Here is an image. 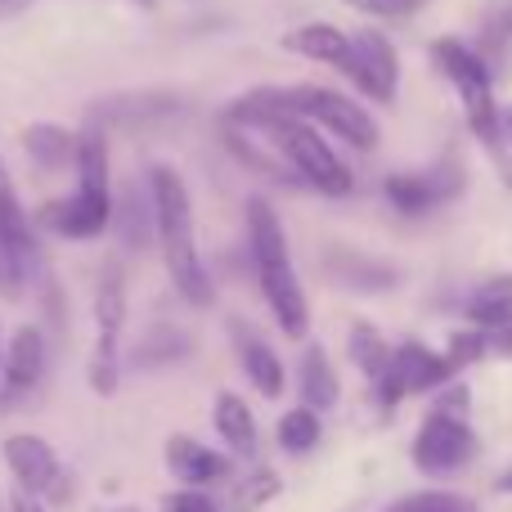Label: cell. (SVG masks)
I'll return each mask as SVG.
<instances>
[{
  "label": "cell",
  "instance_id": "obj_37",
  "mask_svg": "<svg viewBox=\"0 0 512 512\" xmlns=\"http://www.w3.org/2000/svg\"><path fill=\"white\" fill-rule=\"evenodd\" d=\"M499 144H508L512 149V104L499 108Z\"/></svg>",
  "mask_w": 512,
  "mask_h": 512
},
{
  "label": "cell",
  "instance_id": "obj_10",
  "mask_svg": "<svg viewBox=\"0 0 512 512\" xmlns=\"http://www.w3.org/2000/svg\"><path fill=\"white\" fill-rule=\"evenodd\" d=\"M167 472L180 481V486H194V490H216V486H230L234 481V454L216 450V445H203L198 436H167Z\"/></svg>",
  "mask_w": 512,
  "mask_h": 512
},
{
  "label": "cell",
  "instance_id": "obj_8",
  "mask_svg": "<svg viewBox=\"0 0 512 512\" xmlns=\"http://www.w3.org/2000/svg\"><path fill=\"white\" fill-rule=\"evenodd\" d=\"M32 265H36L32 225H27V212L14 194V180H9L5 162H0V292L9 301L23 297L27 279H32Z\"/></svg>",
  "mask_w": 512,
  "mask_h": 512
},
{
  "label": "cell",
  "instance_id": "obj_4",
  "mask_svg": "<svg viewBox=\"0 0 512 512\" xmlns=\"http://www.w3.org/2000/svg\"><path fill=\"white\" fill-rule=\"evenodd\" d=\"M0 459H5L9 477H14V486L32 490L36 499H41L50 512L68 508L72 495H77V486H72V472L63 468L59 450H54L45 436L36 432H14L5 436V445H0Z\"/></svg>",
  "mask_w": 512,
  "mask_h": 512
},
{
  "label": "cell",
  "instance_id": "obj_19",
  "mask_svg": "<svg viewBox=\"0 0 512 512\" xmlns=\"http://www.w3.org/2000/svg\"><path fill=\"white\" fill-rule=\"evenodd\" d=\"M283 50L301 54V59L346 68V59H351V32H342V27H333V23H301L283 36Z\"/></svg>",
  "mask_w": 512,
  "mask_h": 512
},
{
  "label": "cell",
  "instance_id": "obj_2",
  "mask_svg": "<svg viewBox=\"0 0 512 512\" xmlns=\"http://www.w3.org/2000/svg\"><path fill=\"white\" fill-rule=\"evenodd\" d=\"M270 144L288 158V167L297 171V180L301 185H310V189H319V194H328V198H342V194H351V171H346V162L333 153V144L319 135V126H310L306 117H288V122H279V126H270Z\"/></svg>",
  "mask_w": 512,
  "mask_h": 512
},
{
  "label": "cell",
  "instance_id": "obj_18",
  "mask_svg": "<svg viewBox=\"0 0 512 512\" xmlns=\"http://www.w3.org/2000/svg\"><path fill=\"white\" fill-rule=\"evenodd\" d=\"M297 391H301V405L315 409V414H324V409H333L337 400H342V382H337V369H333V360H328L324 346L310 342L306 351H301Z\"/></svg>",
  "mask_w": 512,
  "mask_h": 512
},
{
  "label": "cell",
  "instance_id": "obj_6",
  "mask_svg": "<svg viewBox=\"0 0 512 512\" xmlns=\"http://www.w3.org/2000/svg\"><path fill=\"white\" fill-rule=\"evenodd\" d=\"M454 382V369L441 351H432L427 342H400L391 351V369L373 382L382 409H396L405 396H427Z\"/></svg>",
  "mask_w": 512,
  "mask_h": 512
},
{
  "label": "cell",
  "instance_id": "obj_22",
  "mask_svg": "<svg viewBox=\"0 0 512 512\" xmlns=\"http://www.w3.org/2000/svg\"><path fill=\"white\" fill-rule=\"evenodd\" d=\"M122 328H126V274L117 261H108L95 283V337H117L122 342Z\"/></svg>",
  "mask_w": 512,
  "mask_h": 512
},
{
  "label": "cell",
  "instance_id": "obj_44",
  "mask_svg": "<svg viewBox=\"0 0 512 512\" xmlns=\"http://www.w3.org/2000/svg\"><path fill=\"white\" fill-rule=\"evenodd\" d=\"M140 5H144V9H153V5H158V0H140Z\"/></svg>",
  "mask_w": 512,
  "mask_h": 512
},
{
  "label": "cell",
  "instance_id": "obj_12",
  "mask_svg": "<svg viewBox=\"0 0 512 512\" xmlns=\"http://www.w3.org/2000/svg\"><path fill=\"white\" fill-rule=\"evenodd\" d=\"M45 364H50V351H45L41 328L36 324L14 328V337L5 342V369H0V405L32 396L45 378Z\"/></svg>",
  "mask_w": 512,
  "mask_h": 512
},
{
  "label": "cell",
  "instance_id": "obj_29",
  "mask_svg": "<svg viewBox=\"0 0 512 512\" xmlns=\"http://www.w3.org/2000/svg\"><path fill=\"white\" fill-rule=\"evenodd\" d=\"M86 382L95 396H117L122 387V342L117 337H95V351L86 364Z\"/></svg>",
  "mask_w": 512,
  "mask_h": 512
},
{
  "label": "cell",
  "instance_id": "obj_24",
  "mask_svg": "<svg viewBox=\"0 0 512 512\" xmlns=\"http://www.w3.org/2000/svg\"><path fill=\"white\" fill-rule=\"evenodd\" d=\"M194 355V337L185 328H167L158 324L149 337H140V346L131 351V364L135 369H167L176 360H189Z\"/></svg>",
  "mask_w": 512,
  "mask_h": 512
},
{
  "label": "cell",
  "instance_id": "obj_3",
  "mask_svg": "<svg viewBox=\"0 0 512 512\" xmlns=\"http://www.w3.org/2000/svg\"><path fill=\"white\" fill-rule=\"evenodd\" d=\"M432 59L445 77L454 81L459 90V104H463V117H468L472 135L486 140L490 149H499V104H495V90H490V72H486V59L477 50H468L463 41H436L432 45Z\"/></svg>",
  "mask_w": 512,
  "mask_h": 512
},
{
  "label": "cell",
  "instance_id": "obj_28",
  "mask_svg": "<svg viewBox=\"0 0 512 512\" xmlns=\"http://www.w3.org/2000/svg\"><path fill=\"white\" fill-rule=\"evenodd\" d=\"M283 481L274 468H252L248 477L230 481V499H225V508L230 512H261L270 499H279Z\"/></svg>",
  "mask_w": 512,
  "mask_h": 512
},
{
  "label": "cell",
  "instance_id": "obj_5",
  "mask_svg": "<svg viewBox=\"0 0 512 512\" xmlns=\"http://www.w3.org/2000/svg\"><path fill=\"white\" fill-rule=\"evenodd\" d=\"M481 454V441L472 432L468 418H450V414H427L414 432L409 459L423 477H459L463 468H472V459Z\"/></svg>",
  "mask_w": 512,
  "mask_h": 512
},
{
  "label": "cell",
  "instance_id": "obj_46",
  "mask_svg": "<svg viewBox=\"0 0 512 512\" xmlns=\"http://www.w3.org/2000/svg\"><path fill=\"white\" fill-rule=\"evenodd\" d=\"M387 512H396V508H387Z\"/></svg>",
  "mask_w": 512,
  "mask_h": 512
},
{
  "label": "cell",
  "instance_id": "obj_11",
  "mask_svg": "<svg viewBox=\"0 0 512 512\" xmlns=\"http://www.w3.org/2000/svg\"><path fill=\"white\" fill-rule=\"evenodd\" d=\"M256 283H261V297L270 306L274 324L283 328V337H306L310 333V306L306 292H301V279L292 270V256H279V261H261L256 265Z\"/></svg>",
  "mask_w": 512,
  "mask_h": 512
},
{
  "label": "cell",
  "instance_id": "obj_41",
  "mask_svg": "<svg viewBox=\"0 0 512 512\" xmlns=\"http://www.w3.org/2000/svg\"><path fill=\"white\" fill-rule=\"evenodd\" d=\"M495 490H499V495H512V468H508V472H504V477H499V481H495Z\"/></svg>",
  "mask_w": 512,
  "mask_h": 512
},
{
  "label": "cell",
  "instance_id": "obj_23",
  "mask_svg": "<svg viewBox=\"0 0 512 512\" xmlns=\"http://www.w3.org/2000/svg\"><path fill=\"white\" fill-rule=\"evenodd\" d=\"M113 225L122 234L126 248H149V239H158V212H153V194L144 198L140 189H122V198L113 203Z\"/></svg>",
  "mask_w": 512,
  "mask_h": 512
},
{
  "label": "cell",
  "instance_id": "obj_21",
  "mask_svg": "<svg viewBox=\"0 0 512 512\" xmlns=\"http://www.w3.org/2000/svg\"><path fill=\"white\" fill-rule=\"evenodd\" d=\"M468 324L481 328V333H504V328H512V274L486 279L477 292H472Z\"/></svg>",
  "mask_w": 512,
  "mask_h": 512
},
{
  "label": "cell",
  "instance_id": "obj_31",
  "mask_svg": "<svg viewBox=\"0 0 512 512\" xmlns=\"http://www.w3.org/2000/svg\"><path fill=\"white\" fill-rule=\"evenodd\" d=\"M391 508L396 512H477V499L459 495V490H418V495H405Z\"/></svg>",
  "mask_w": 512,
  "mask_h": 512
},
{
  "label": "cell",
  "instance_id": "obj_15",
  "mask_svg": "<svg viewBox=\"0 0 512 512\" xmlns=\"http://www.w3.org/2000/svg\"><path fill=\"white\" fill-rule=\"evenodd\" d=\"M230 337H234V351H239V364L248 373V382L256 387V396L265 400H279L283 387H288V373H283V360L274 355V346L265 337H256L252 324H243L239 315L230 319Z\"/></svg>",
  "mask_w": 512,
  "mask_h": 512
},
{
  "label": "cell",
  "instance_id": "obj_39",
  "mask_svg": "<svg viewBox=\"0 0 512 512\" xmlns=\"http://www.w3.org/2000/svg\"><path fill=\"white\" fill-rule=\"evenodd\" d=\"M495 346H499V351H504L508 360H512V328H504V333H495Z\"/></svg>",
  "mask_w": 512,
  "mask_h": 512
},
{
  "label": "cell",
  "instance_id": "obj_26",
  "mask_svg": "<svg viewBox=\"0 0 512 512\" xmlns=\"http://www.w3.org/2000/svg\"><path fill=\"white\" fill-rule=\"evenodd\" d=\"M274 441H279L283 454H292V459H306V454L319 450V441H324V423H319L315 409L297 405V409H288V414L274 423Z\"/></svg>",
  "mask_w": 512,
  "mask_h": 512
},
{
  "label": "cell",
  "instance_id": "obj_30",
  "mask_svg": "<svg viewBox=\"0 0 512 512\" xmlns=\"http://www.w3.org/2000/svg\"><path fill=\"white\" fill-rule=\"evenodd\" d=\"M328 270H333L346 288H364V292L396 283V270H387V265H378V261H364V256H351V252H333Z\"/></svg>",
  "mask_w": 512,
  "mask_h": 512
},
{
  "label": "cell",
  "instance_id": "obj_40",
  "mask_svg": "<svg viewBox=\"0 0 512 512\" xmlns=\"http://www.w3.org/2000/svg\"><path fill=\"white\" fill-rule=\"evenodd\" d=\"M495 27H499V32H504V36H512V9H504V14L495 18Z\"/></svg>",
  "mask_w": 512,
  "mask_h": 512
},
{
  "label": "cell",
  "instance_id": "obj_34",
  "mask_svg": "<svg viewBox=\"0 0 512 512\" xmlns=\"http://www.w3.org/2000/svg\"><path fill=\"white\" fill-rule=\"evenodd\" d=\"M351 9L360 14H378V18H396V14H409V9L427 5V0H346Z\"/></svg>",
  "mask_w": 512,
  "mask_h": 512
},
{
  "label": "cell",
  "instance_id": "obj_42",
  "mask_svg": "<svg viewBox=\"0 0 512 512\" xmlns=\"http://www.w3.org/2000/svg\"><path fill=\"white\" fill-rule=\"evenodd\" d=\"M99 512H140V508H131V504H117V508H99Z\"/></svg>",
  "mask_w": 512,
  "mask_h": 512
},
{
  "label": "cell",
  "instance_id": "obj_17",
  "mask_svg": "<svg viewBox=\"0 0 512 512\" xmlns=\"http://www.w3.org/2000/svg\"><path fill=\"white\" fill-rule=\"evenodd\" d=\"M180 113L176 95H162V90H144V95H126V99H99V108L90 113V122H113V126H149V122H167Z\"/></svg>",
  "mask_w": 512,
  "mask_h": 512
},
{
  "label": "cell",
  "instance_id": "obj_20",
  "mask_svg": "<svg viewBox=\"0 0 512 512\" xmlns=\"http://www.w3.org/2000/svg\"><path fill=\"white\" fill-rule=\"evenodd\" d=\"M77 140L68 126H54V122H36L23 131V149L27 158L36 162L41 171H63L68 162H77Z\"/></svg>",
  "mask_w": 512,
  "mask_h": 512
},
{
  "label": "cell",
  "instance_id": "obj_38",
  "mask_svg": "<svg viewBox=\"0 0 512 512\" xmlns=\"http://www.w3.org/2000/svg\"><path fill=\"white\" fill-rule=\"evenodd\" d=\"M27 5H32V0H0V18H14V14H23Z\"/></svg>",
  "mask_w": 512,
  "mask_h": 512
},
{
  "label": "cell",
  "instance_id": "obj_33",
  "mask_svg": "<svg viewBox=\"0 0 512 512\" xmlns=\"http://www.w3.org/2000/svg\"><path fill=\"white\" fill-rule=\"evenodd\" d=\"M162 512H230L225 499H216L212 490H194V486H180L162 495Z\"/></svg>",
  "mask_w": 512,
  "mask_h": 512
},
{
  "label": "cell",
  "instance_id": "obj_1",
  "mask_svg": "<svg viewBox=\"0 0 512 512\" xmlns=\"http://www.w3.org/2000/svg\"><path fill=\"white\" fill-rule=\"evenodd\" d=\"M149 194H153V212H158V248H162V261H167L176 292L189 306H212L216 288H212V274H207L203 252H198V239H194V203H189L185 176L176 167H153Z\"/></svg>",
  "mask_w": 512,
  "mask_h": 512
},
{
  "label": "cell",
  "instance_id": "obj_14",
  "mask_svg": "<svg viewBox=\"0 0 512 512\" xmlns=\"http://www.w3.org/2000/svg\"><path fill=\"white\" fill-rule=\"evenodd\" d=\"M41 221L54 234H63V239H99L113 225V194H86V189H77L72 198L45 207Z\"/></svg>",
  "mask_w": 512,
  "mask_h": 512
},
{
  "label": "cell",
  "instance_id": "obj_43",
  "mask_svg": "<svg viewBox=\"0 0 512 512\" xmlns=\"http://www.w3.org/2000/svg\"><path fill=\"white\" fill-rule=\"evenodd\" d=\"M0 369H5V328H0Z\"/></svg>",
  "mask_w": 512,
  "mask_h": 512
},
{
  "label": "cell",
  "instance_id": "obj_9",
  "mask_svg": "<svg viewBox=\"0 0 512 512\" xmlns=\"http://www.w3.org/2000/svg\"><path fill=\"white\" fill-rule=\"evenodd\" d=\"M346 77L360 86V95H369L373 104H396L400 95V54L373 27L351 32V59H346Z\"/></svg>",
  "mask_w": 512,
  "mask_h": 512
},
{
  "label": "cell",
  "instance_id": "obj_35",
  "mask_svg": "<svg viewBox=\"0 0 512 512\" xmlns=\"http://www.w3.org/2000/svg\"><path fill=\"white\" fill-rule=\"evenodd\" d=\"M436 414H450V418H468V387L463 382H454V387H445L441 396H436Z\"/></svg>",
  "mask_w": 512,
  "mask_h": 512
},
{
  "label": "cell",
  "instance_id": "obj_16",
  "mask_svg": "<svg viewBox=\"0 0 512 512\" xmlns=\"http://www.w3.org/2000/svg\"><path fill=\"white\" fill-rule=\"evenodd\" d=\"M212 427H216V436H221L225 454H234V459H256V450H261V427H256V414L239 391H216Z\"/></svg>",
  "mask_w": 512,
  "mask_h": 512
},
{
  "label": "cell",
  "instance_id": "obj_45",
  "mask_svg": "<svg viewBox=\"0 0 512 512\" xmlns=\"http://www.w3.org/2000/svg\"><path fill=\"white\" fill-rule=\"evenodd\" d=\"M0 512H5V504H0Z\"/></svg>",
  "mask_w": 512,
  "mask_h": 512
},
{
  "label": "cell",
  "instance_id": "obj_27",
  "mask_svg": "<svg viewBox=\"0 0 512 512\" xmlns=\"http://www.w3.org/2000/svg\"><path fill=\"white\" fill-rule=\"evenodd\" d=\"M346 351H351L355 369H360L364 378H369V382H378L382 373L391 369V351H396V346H391L387 337H382L373 324H364V319H355V324H351V337H346Z\"/></svg>",
  "mask_w": 512,
  "mask_h": 512
},
{
  "label": "cell",
  "instance_id": "obj_36",
  "mask_svg": "<svg viewBox=\"0 0 512 512\" xmlns=\"http://www.w3.org/2000/svg\"><path fill=\"white\" fill-rule=\"evenodd\" d=\"M5 512H50V508H45L41 499L32 495V490L14 486V490H9V499H5Z\"/></svg>",
  "mask_w": 512,
  "mask_h": 512
},
{
  "label": "cell",
  "instance_id": "obj_13",
  "mask_svg": "<svg viewBox=\"0 0 512 512\" xmlns=\"http://www.w3.org/2000/svg\"><path fill=\"white\" fill-rule=\"evenodd\" d=\"M459 189H463L459 171H396V176H387L382 194H387V203L396 207V212L423 216V212H432V207H441L445 198H454Z\"/></svg>",
  "mask_w": 512,
  "mask_h": 512
},
{
  "label": "cell",
  "instance_id": "obj_7",
  "mask_svg": "<svg viewBox=\"0 0 512 512\" xmlns=\"http://www.w3.org/2000/svg\"><path fill=\"white\" fill-rule=\"evenodd\" d=\"M292 104H297V117H306L310 126H324L337 140H346L351 149L369 153L378 149V122L369 117V108L355 104V99L337 95L328 86H292Z\"/></svg>",
  "mask_w": 512,
  "mask_h": 512
},
{
  "label": "cell",
  "instance_id": "obj_25",
  "mask_svg": "<svg viewBox=\"0 0 512 512\" xmlns=\"http://www.w3.org/2000/svg\"><path fill=\"white\" fill-rule=\"evenodd\" d=\"M77 189L108 194V140L99 122H90L77 140Z\"/></svg>",
  "mask_w": 512,
  "mask_h": 512
},
{
  "label": "cell",
  "instance_id": "obj_32",
  "mask_svg": "<svg viewBox=\"0 0 512 512\" xmlns=\"http://www.w3.org/2000/svg\"><path fill=\"white\" fill-rule=\"evenodd\" d=\"M490 351V333H481V328H463V333H450V346H445V360H450V369H468V364L486 360Z\"/></svg>",
  "mask_w": 512,
  "mask_h": 512
}]
</instances>
